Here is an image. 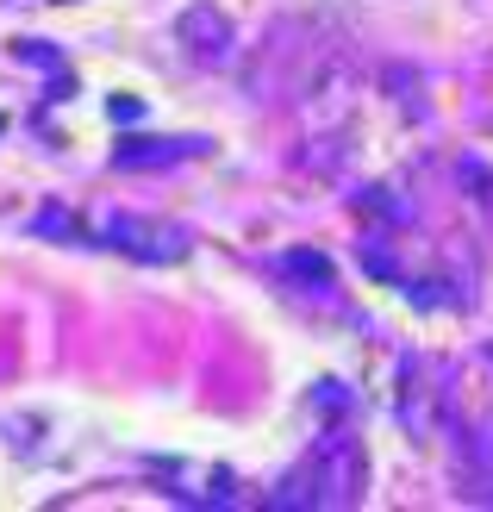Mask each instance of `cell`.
Masks as SVG:
<instances>
[{"mask_svg": "<svg viewBox=\"0 0 493 512\" xmlns=\"http://www.w3.org/2000/svg\"><path fill=\"white\" fill-rule=\"evenodd\" d=\"M88 244L125 250L132 263H150V269H169V263H188V256H194V232H188V225L144 219V213H113L100 232H88Z\"/></svg>", "mask_w": 493, "mask_h": 512, "instance_id": "obj_1", "label": "cell"}, {"mask_svg": "<svg viewBox=\"0 0 493 512\" xmlns=\"http://www.w3.org/2000/svg\"><path fill=\"white\" fill-rule=\"evenodd\" d=\"M175 38L194 50V63H225V57H231V44H238L231 19L213 7V0H194V7L175 19Z\"/></svg>", "mask_w": 493, "mask_h": 512, "instance_id": "obj_2", "label": "cell"}, {"mask_svg": "<svg viewBox=\"0 0 493 512\" xmlns=\"http://www.w3.org/2000/svg\"><path fill=\"white\" fill-rule=\"evenodd\" d=\"M200 150H213L206 138H157V132H125L113 144V163L119 169H169L181 157H200Z\"/></svg>", "mask_w": 493, "mask_h": 512, "instance_id": "obj_3", "label": "cell"}, {"mask_svg": "<svg viewBox=\"0 0 493 512\" xmlns=\"http://www.w3.org/2000/svg\"><path fill=\"white\" fill-rule=\"evenodd\" d=\"M275 263H281V275H288V281H300V288H313V294H325L331 281H337L331 256H325V250H313V244H294V250H281Z\"/></svg>", "mask_w": 493, "mask_h": 512, "instance_id": "obj_4", "label": "cell"}, {"mask_svg": "<svg viewBox=\"0 0 493 512\" xmlns=\"http://www.w3.org/2000/svg\"><path fill=\"white\" fill-rule=\"evenodd\" d=\"M381 88L406 107V119H425V82H419V69H412V63H387L381 69Z\"/></svg>", "mask_w": 493, "mask_h": 512, "instance_id": "obj_5", "label": "cell"}, {"mask_svg": "<svg viewBox=\"0 0 493 512\" xmlns=\"http://www.w3.org/2000/svg\"><path fill=\"white\" fill-rule=\"evenodd\" d=\"M356 207L369 213L375 225H406V194H400V188H387V182H381V188H362V194H356Z\"/></svg>", "mask_w": 493, "mask_h": 512, "instance_id": "obj_6", "label": "cell"}, {"mask_svg": "<svg viewBox=\"0 0 493 512\" xmlns=\"http://www.w3.org/2000/svg\"><path fill=\"white\" fill-rule=\"evenodd\" d=\"M32 238H50V244H88L82 219H75L69 207H44V213L32 219Z\"/></svg>", "mask_w": 493, "mask_h": 512, "instance_id": "obj_7", "label": "cell"}, {"mask_svg": "<svg viewBox=\"0 0 493 512\" xmlns=\"http://www.w3.org/2000/svg\"><path fill=\"white\" fill-rule=\"evenodd\" d=\"M269 506H275V512H288V506H319V481H313V469L300 463V469L269 494Z\"/></svg>", "mask_w": 493, "mask_h": 512, "instance_id": "obj_8", "label": "cell"}, {"mask_svg": "<svg viewBox=\"0 0 493 512\" xmlns=\"http://www.w3.org/2000/svg\"><path fill=\"white\" fill-rule=\"evenodd\" d=\"M362 269H369L375 281H406V269H400V256L387 250V244H362Z\"/></svg>", "mask_w": 493, "mask_h": 512, "instance_id": "obj_9", "label": "cell"}, {"mask_svg": "<svg viewBox=\"0 0 493 512\" xmlns=\"http://www.w3.org/2000/svg\"><path fill=\"white\" fill-rule=\"evenodd\" d=\"M7 50H13V57H25V63H38V69H57V44H38V38H13Z\"/></svg>", "mask_w": 493, "mask_h": 512, "instance_id": "obj_10", "label": "cell"}, {"mask_svg": "<svg viewBox=\"0 0 493 512\" xmlns=\"http://www.w3.org/2000/svg\"><path fill=\"white\" fill-rule=\"evenodd\" d=\"M107 113H113L119 125H138V119H144L150 107H144V100H132V94H113V100H107Z\"/></svg>", "mask_w": 493, "mask_h": 512, "instance_id": "obj_11", "label": "cell"}, {"mask_svg": "<svg viewBox=\"0 0 493 512\" xmlns=\"http://www.w3.org/2000/svg\"><path fill=\"white\" fill-rule=\"evenodd\" d=\"M456 169H462V182H469V188H475V194H481V200H493V175H487V169H481V163H475V157H462V163H456Z\"/></svg>", "mask_w": 493, "mask_h": 512, "instance_id": "obj_12", "label": "cell"}, {"mask_svg": "<svg viewBox=\"0 0 493 512\" xmlns=\"http://www.w3.org/2000/svg\"><path fill=\"white\" fill-rule=\"evenodd\" d=\"M0 125H7V119H0Z\"/></svg>", "mask_w": 493, "mask_h": 512, "instance_id": "obj_13", "label": "cell"}]
</instances>
